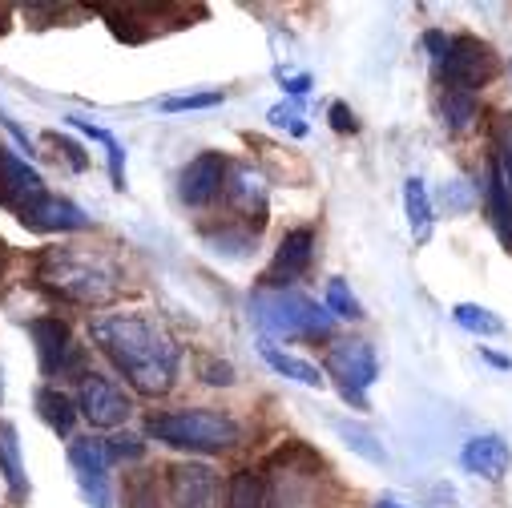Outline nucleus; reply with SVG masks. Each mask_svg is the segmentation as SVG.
I'll use <instances>...</instances> for the list:
<instances>
[{
    "instance_id": "32",
    "label": "nucleus",
    "mask_w": 512,
    "mask_h": 508,
    "mask_svg": "<svg viewBox=\"0 0 512 508\" xmlns=\"http://www.w3.org/2000/svg\"><path fill=\"white\" fill-rule=\"evenodd\" d=\"M295 117H299L295 105H275V109H271V125H283V130H291L295 138H303V134H307V125L295 121Z\"/></svg>"
},
{
    "instance_id": "11",
    "label": "nucleus",
    "mask_w": 512,
    "mask_h": 508,
    "mask_svg": "<svg viewBox=\"0 0 512 508\" xmlns=\"http://www.w3.org/2000/svg\"><path fill=\"white\" fill-rule=\"evenodd\" d=\"M315 263V230L311 226H299V230H287V238L279 242L275 259L263 275V287L271 291H291V283H299Z\"/></svg>"
},
{
    "instance_id": "31",
    "label": "nucleus",
    "mask_w": 512,
    "mask_h": 508,
    "mask_svg": "<svg viewBox=\"0 0 512 508\" xmlns=\"http://www.w3.org/2000/svg\"><path fill=\"white\" fill-rule=\"evenodd\" d=\"M202 379H206V384H214V388H230L234 384V367L218 363V359H206L202 363Z\"/></svg>"
},
{
    "instance_id": "30",
    "label": "nucleus",
    "mask_w": 512,
    "mask_h": 508,
    "mask_svg": "<svg viewBox=\"0 0 512 508\" xmlns=\"http://www.w3.org/2000/svg\"><path fill=\"white\" fill-rule=\"evenodd\" d=\"M331 130L335 134H355L359 130V121H355V113H351L347 101H331Z\"/></svg>"
},
{
    "instance_id": "35",
    "label": "nucleus",
    "mask_w": 512,
    "mask_h": 508,
    "mask_svg": "<svg viewBox=\"0 0 512 508\" xmlns=\"http://www.w3.org/2000/svg\"><path fill=\"white\" fill-rule=\"evenodd\" d=\"M57 146H61V150H65V154H69V166H73V170H85V166H89V162H85V154H81V146H77V142H69V138H57Z\"/></svg>"
},
{
    "instance_id": "5",
    "label": "nucleus",
    "mask_w": 512,
    "mask_h": 508,
    "mask_svg": "<svg viewBox=\"0 0 512 508\" xmlns=\"http://www.w3.org/2000/svg\"><path fill=\"white\" fill-rule=\"evenodd\" d=\"M323 375L335 379L339 396L355 408V412H367V388L379 379V359H375V347L367 339H335L327 347V359H323Z\"/></svg>"
},
{
    "instance_id": "1",
    "label": "nucleus",
    "mask_w": 512,
    "mask_h": 508,
    "mask_svg": "<svg viewBox=\"0 0 512 508\" xmlns=\"http://www.w3.org/2000/svg\"><path fill=\"white\" fill-rule=\"evenodd\" d=\"M93 343L105 351V359L130 379L138 396H166L178 375V343L142 311H117V315H97L89 323Z\"/></svg>"
},
{
    "instance_id": "34",
    "label": "nucleus",
    "mask_w": 512,
    "mask_h": 508,
    "mask_svg": "<svg viewBox=\"0 0 512 508\" xmlns=\"http://www.w3.org/2000/svg\"><path fill=\"white\" fill-rule=\"evenodd\" d=\"M0 125H5V130H9V134H13L17 142H21V150H25V154H37V150H33V142H29V134L21 130V125H17V121H13L9 113H0Z\"/></svg>"
},
{
    "instance_id": "29",
    "label": "nucleus",
    "mask_w": 512,
    "mask_h": 508,
    "mask_svg": "<svg viewBox=\"0 0 512 508\" xmlns=\"http://www.w3.org/2000/svg\"><path fill=\"white\" fill-rule=\"evenodd\" d=\"M125 500H130V508H162L158 504V488L150 480H134L130 492H125Z\"/></svg>"
},
{
    "instance_id": "20",
    "label": "nucleus",
    "mask_w": 512,
    "mask_h": 508,
    "mask_svg": "<svg viewBox=\"0 0 512 508\" xmlns=\"http://www.w3.org/2000/svg\"><path fill=\"white\" fill-rule=\"evenodd\" d=\"M404 214H408V226L416 234V242H428L432 234V194L424 186V178H408L404 182Z\"/></svg>"
},
{
    "instance_id": "18",
    "label": "nucleus",
    "mask_w": 512,
    "mask_h": 508,
    "mask_svg": "<svg viewBox=\"0 0 512 508\" xmlns=\"http://www.w3.org/2000/svg\"><path fill=\"white\" fill-rule=\"evenodd\" d=\"M0 476H5L13 500H25L29 480H25V456H21V440L17 428L9 420H0Z\"/></svg>"
},
{
    "instance_id": "25",
    "label": "nucleus",
    "mask_w": 512,
    "mask_h": 508,
    "mask_svg": "<svg viewBox=\"0 0 512 508\" xmlns=\"http://www.w3.org/2000/svg\"><path fill=\"white\" fill-rule=\"evenodd\" d=\"M452 319H456L464 331H472V335H504V319H500L496 311L480 307V303H456V307H452Z\"/></svg>"
},
{
    "instance_id": "9",
    "label": "nucleus",
    "mask_w": 512,
    "mask_h": 508,
    "mask_svg": "<svg viewBox=\"0 0 512 508\" xmlns=\"http://www.w3.org/2000/svg\"><path fill=\"white\" fill-rule=\"evenodd\" d=\"M69 464H73V476H77V488L81 496L93 504V508H113V488H109V452H105V440H73L69 444Z\"/></svg>"
},
{
    "instance_id": "22",
    "label": "nucleus",
    "mask_w": 512,
    "mask_h": 508,
    "mask_svg": "<svg viewBox=\"0 0 512 508\" xmlns=\"http://www.w3.org/2000/svg\"><path fill=\"white\" fill-rule=\"evenodd\" d=\"M331 428H335V436L355 452V456H363L367 464H388V452H383V444L375 440V432H367L363 424H351V420H331Z\"/></svg>"
},
{
    "instance_id": "19",
    "label": "nucleus",
    "mask_w": 512,
    "mask_h": 508,
    "mask_svg": "<svg viewBox=\"0 0 512 508\" xmlns=\"http://www.w3.org/2000/svg\"><path fill=\"white\" fill-rule=\"evenodd\" d=\"M226 508H271L267 500V480L254 468H238L226 484Z\"/></svg>"
},
{
    "instance_id": "12",
    "label": "nucleus",
    "mask_w": 512,
    "mask_h": 508,
    "mask_svg": "<svg viewBox=\"0 0 512 508\" xmlns=\"http://www.w3.org/2000/svg\"><path fill=\"white\" fill-rule=\"evenodd\" d=\"M49 190H45V178L25 162V158H17L13 150H5L0 146V206L5 210H13L17 218L37 202V198H45Z\"/></svg>"
},
{
    "instance_id": "7",
    "label": "nucleus",
    "mask_w": 512,
    "mask_h": 508,
    "mask_svg": "<svg viewBox=\"0 0 512 508\" xmlns=\"http://www.w3.org/2000/svg\"><path fill=\"white\" fill-rule=\"evenodd\" d=\"M77 408H81V416L89 420V428H97V432L121 428L125 420H130V412H134V404H130V396L121 392V384H113L109 375H97V371H89V375L81 379Z\"/></svg>"
},
{
    "instance_id": "37",
    "label": "nucleus",
    "mask_w": 512,
    "mask_h": 508,
    "mask_svg": "<svg viewBox=\"0 0 512 508\" xmlns=\"http://www.w3.org/2000/svg\"><path fill=\"white\" fill-rule=\"evenodd\" d=\"M480 355H484L488 363H496V367H508V359H504V355H496V351H488V347H480Z\"/></svg>"
},
{
    "instance_id": "27",
    "label": "nucleus",
    "mask_w": 512,
    "mask_h": 508,
    "mask_svg": "<svg viewBox=\"0 0 512 508\" xmlns=\"http://www.w3.org/2000/svg\"><path fill=\"white\" fill-rule=\"evenodd\" d=\"M105 452H109V460L113 464H138L142 456H146V440H138V436H130V432H121V436H109L105 440Z\"/></svg>"
},
{
    "instance_id": "21",
    "label": "nucleus",
    "mask_w": 512,
    "mask_h": 508,
    "mask_svg": "<svg viewBox=\"0 0 512 508\" xmlns=\"http://www.w3.org/2000/svg\"><path fill=\"white\" fill-rule=\"evenodd\" d=\"M37 412H41V420L49 424L53 436H73L77 404H73L65 392H57V388H41V392H37Z\"/></svg>"
},
{
    "instance_id": "26",
    "label": "nucleus",
    "mask_w": 512,
    "mask_h": 508,
    "mask_svg": "<svg viewBox=\"0 0 512 508\" xmlns=\"http://www.w3.org/2000/svg\"><path fill=\"white\" fill-rule=\"evenodd\" d=\"M323 307H327L335 319H363V307H359V299L351 295V287H347L343 279H331V283H327Z\"/></svg>"
},
{
    "instance_id": "24",
    "label": "nucleus",
    "mask_w": 512,
    "mask_h": 508,
    "mask_svg": "<svg viewBox=\"0 0 512 508\" xmlns=\"http://www.w3.org/2000/svg\"><path fill=\"white\" fill-rule=\"evenodd\" d=\"M440 109H444V125H448L452 134L468 130V125L480 117V101H476V93H460V89H448L444 101H440Z\"/></svg>"
},
{
    "instance_id": "28",
    "label": "nucleus",
    "mask_w": 512,
    "mask_h": 508,
    "mask_svg": "<svg viewBox=\"0 0 512 508\" xmlns=\"http://www.w3.org/2000/svg\"><path fill=\"white\" fill-rule=\"evenodd\" d=\"M222 105V93H182V97H166L162 113H190V109H214Z\"/></svg>"
},
{
    "instance_id": "2",
    "label": "nucleus",
    "mask_w": 512,
    "mask_h": 508,
    "mask_svg": "<svg viewBox=\"0 0 512 508\" xmlns=\"http://www.w3.org/2000/svg\"><path fill=\"white\" fill-rule=\"evenodd\" d=\"M37 283L53 295H61L65 303H81V307H101L117 295V267L93 250H73V246H53L41 254L37 263Z\"/></svg>"
},
{
    "instance_id": "38",
    "label": "nucleus",
    "mask_w": 512,
    "mask_h": 508,
    "mask_svg": "<svg viewBox=\"0 0 512 508\" xmlns=\"http://www.w3.org/2000/svg\"><path fill=\"white\" fill-rule=\"evenodd\" d=\"M375 508H408V504H400V500H388V496H383V500H375Z\"/></svg>"
},
{
    "instance_id": "8",
    "label": "nucleus",
    "mask_w": 512,
    "mask_h": 508,
    "mask_svg": "<svg viewBox=\"0 0 512 508\" xmlns=\"http://www.w3.org/2000/svg\"><path fill=\"white\" fill-rule=\"evenodd\" d=\"M29 335L37 343V363H41V375H69V371H81V351L69 335V327L57 319V315H37L29 323ZM89 375V371H81Z\"/></svg>"
},
{
    "instance_id": "16",
    "label": "nucleus",
    "mask_w": 512,
    "mask_h": 508,
    "mask_svg": "<svg viewBox=\"0 0 512 508\" xmlns=\"http://www.w3.org/2000/svg\"><path fill=\"white\" fill-rule=\"evenodd\" d=\"M460 468L468 476H480V480H504L508 468H512V448H508V440H500L492 432L472 436L460 448Z\"/></svg>"
},
{
    "instance_id": "17",
    "label": "nucleus",
    "mask_w": 512,
    "mask_h": 508,
    "mask_svg": "<svg viewBox=\"0 0 512 508\" xmlns=\"http://www.w3.org/2000/svg\"><path fill=\"white\" fill-rule=\"evenodd\" d=\"M259 351H263L267 367H271L275 375H283V379H295V384H303V388H323V384H327V375H323L315 363H307V359H299V355H287V351L275 347L271 339H263Z\"/></svg>"
},
{
    "instance_id": "13",
    "label": "nucleus",
    "mask_w": 512,
    "mask_h": 508,
    "mask_svg": "<svg viewBox=\"0 0 512 508\" xmlns=\"http://www.w3.org/2000/svg\"><path fill=\"white\" fill-rule=\"evenodd\" d=\"M226 174H230V162L222 154H198V158L186 162V170L178 178V198L186 206L202 210L226 190Z\"/></svg>"
},
{
    "instance_id": "14",
    "label": "nucleus",
    "mask_w": 512,
    "mask_h": 508,
    "mask_svg": "<svg viewBox=\"0 0 512 508\" xmlns=\"http://www.w3.org/2000/svg\"><path fill=\"white\" fill-rule=\"evenodd\" d=\"M218 472L210 464L186 460L170 468V504L174 508H218Z\"/></svg>"
},
{
    "instance_id": "4",
    "label": "nucleus",
    "mask_w": 512,
    "mask_h": 508,
    "mask_svg": "<svg viewBox=\"0 0 512 508\" xmlns=\"http://www.w3.org/2000/svg\"><path fill=\"white\" fill-rule=\"evenodd\" d=\"M250 315L267 335L279 339H327L331 335V311L319 307L315 299H307L303 291H271L259 287L250 295Z\"/></svg>"
},
{
    "instance_id": "23",
    "label": "nucleus",
    "mask_w": 512,
    "mask_h": 508,
    "mask_svg": "<svg viewBox=\"0 0 512 508\" xmlns=\"http://www.w3.org/2000/svg\"><path fill=\"white\" fill-rule=\"evenodd\" d=\"M492 146H496L492 170H496V178L504 182V190L512 198V113H500L492 121Z\"/></svg>"
},
{
    "instance_id": "10",
    "label": "nucleus",
    "mask_w": 512,
    "mask_h": 508,
    "mask_svg": "<svg viewBox=\"0 0 512 508\" xmlns=\"http://www.w3.org/2000/svg\"><path fill=\"white\" fill-rule=\"evenodd\" d=\"M222 194H226L230 210L242 218V230L259 234V230L267 226L271 190H267V182H263L259 170H250V166H230V174H226V190H222Z\"/></svg>"
},
{
    "instance_id": "36",
    "label": "nucleus",
    "mask_w": 512,
    "mask_h": 508,
    "mask_svg": "<svg viewBox=\"0 0 512 508\" xmlns=\"http://www.w3.org/2000/svg\"><path fill=\"white\" fill-rule=\"evenodd\" d=\"M283 89H287L291 97H303V93L311 89V77H307V73H299V77H291V81H283Z\"/></svg>"
},
{
    "instance_id": "33",
    "label": "nucleus",
    "mask_w": 512,
    "mask_h": 508,
    "mask_svg": "<svg viewBox=\"0 0 512 508\" xmlns=\"http://www.w3.org/2000/svg\"><path fill=\"white\" fill-rule=\"evenodd\" d=\"M424 45H428V53H432L436 61H444V53H448V45H452V37H444L440 29H428V33H424Z\"/></svg>"
},
{
    "instance_id": "6",
    "label": "nucleus",
    "mask_w": 512,
    "mask_h": 508,
    "mask_svg": "<svg viewBox=\"0 0 512 508\" xmlns=\"http://www.w3.org/2000/svg\"><path fill=\"white\" fill-rule=\"evenodd\" d=\"M496 73H500V61H496V53L480 37H452V45H448V53L440 61L444 85L448 89H460V93L484 89Z\"/></svg>"
},
{
    "instance_id": "15",
    "label": "nucleus",
    "mask_w": 512,
    "mask_h": 508,
    "mask_svg": "<svg viewBox=\"0 0 512 508\" xmlns=\"http://www.w3.org/2000/svg\"><path fill=\"white\" fill-rule=\"evenodd\" d=\"M21 222H25L29 230H37V234H73V230H89V214H85L77 202L61 198V194L37 198V202L21 214Z\"/></svg>"
},
{
    "instance_id": "3",
    "label": "nucleus",
    "mask_w": 512,
    "mask_h": 508,
    "mask_svg": "<svg viewBox=\"0 0 512 508\" xmlns=\"http://www.w3.org/2000/svg\"><path fill=\"white\" fill-rule=\"evenodd\" d=\"M146 436L182 452H230L242 444V424L226 412L182 408V412H154L146 420Z\"/></svg>"
}]
</instances>
